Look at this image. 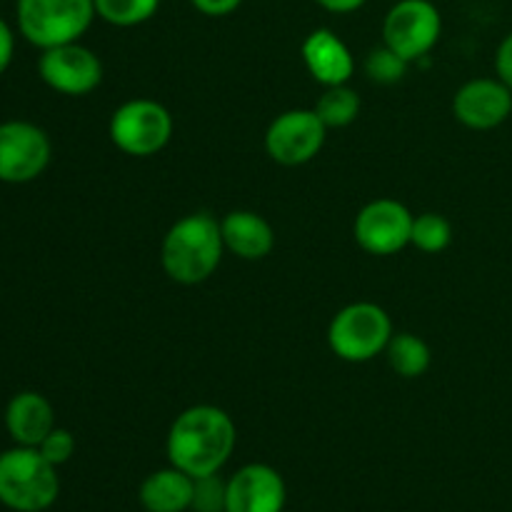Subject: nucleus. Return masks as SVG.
Here are the masks:
<instances>
[{
    "label": "nucleus",
    "mask_w": 512,
    "mask_h": 512,
    "mask_svg": "<svg viewBox=\"0 0 512 512\" xmlns=\"http://www.w3.org/2000/svg\"><path fill=\"white\" fill-rule=\"evenodd\" d=\"M238 445L233 418L218 405H193L173 420L165 438V453L173 468L190 478H203L223 470Z\"/></svg>",
    "instance_id": "nucleus-1"
},
{
    "label": "nucleus",
    "mask_w": 512,
    "mask_h": 512,
    "mask_svg": "<svg viewBox=\"0 0 512 512\" xmlns=\"http://www.w3.org/2000/svg\"><path fill=\"white\" fill-rule=\"evenodd\" d=\"M225 243L220 220L210 213H190L175 220L160 245V265L178 285H200L215 275Z\"/></svg>",
    "instance_id": "nucleus-2"
},
{
    "label": "nucleus",
    "mask_w": 512,
    "mask_h": 512,
    "mask_svg": "<svg viewBox=\"0 0 512 512\" xmlns=\"http://www.w3.org/2000/svg\"><path fill=\"white\" fill-rule=\"evenodd\" d=\"M60 495L58 468L38 448L15 445L0 453V505L13 512H43Z\"/></svg>",
    "instance_id": "nucleus-3"
},
{
    "label": "nucleus",
    "mask_w": 512,
    "mask_h": 512,
    "mask_svg": "<svg viewBox=\"0 0 512 512\" xmlns=\"http://www.w3.org/2000/svg\"><path fill=\"white\" fill-rule=\"evenodd\" d=\"M15 15L23 38L40 50L78 43L98 18L93 0H18Z\"/></svg>",
    "instance_id": "nucleus-4"
},
{
    "label": "nucleus",
    "mask_w": 512,
    "mask_h": 512,
    "mask_svg": "<svg viewBox=\"0 0 512 512\" xmlns=\"http://www.w3.org/2000/svg\"><path fill=\"white\" fill-rule=\"evenodd\" d=\"M393 333L388 310L380 308L378 303L360 300L345 305L333 315L328 325V345L333 355L345 363H368L385 353Z\"/></svg>",
    "instance_id": "nucleus-5"
},
{
    "label": "nucleus",
    "mask_w": 512,
    "mask_h": 512,
    "mask_svg": "<svg viewBox=\"0 0 512 512\" xmlns=\"http://www.w3.org/2000/svg\"><path fill=\"white\" fill-rule=\"evenodd\" d=\"M175 120L163 103L153 98H133L113 110L108 135L120 153L130 158L158 155L170 143Z\"/></svg>",
    "instance_id": "nucleus-6"
},
{
    "label": "nucleus",
    "mask_w": 512,
    "mask_h": 512,
    "mask_svg": "<svg viewBox=\"0 0 512 512\" xmlns=\"http://www.w3.org/2000/svg\"><path fill=\"white\" fill-rule=\"evenodd\" d=\"M443 33V15L430 0H398L385 13L383 45L408 63L425 58L438 45Z\"/></svg>",
    "instance_id": "nucleus-7"
},
{
    "label": "nucleus",
    "mask_w": 512,
    "mask_h": 512,
    "mask_svg": "<svg viewBox=\"0 0 512 512\" xmlns=\"http://www.w3.org/2000/svg\"><path fill=\"white\" fill-rule=\"evenodd\" d=\"M328 128L313 108H293L280 113L265 130V153L285 168L310 163L323 150Z\"/></svg>",
    "instance_id": "nucleus-8"
},
{
    "label": "nucleus",
    "mask_w": 512,
    "mask_h": 512,
    "mask_svg": "<svg viewBox=\"0 0 512 512\" xmlns=\"http://www.w3.org/2000/svg\"><path fill=\"white\" fill-rule=\"evenodd\" d=\"M53 145L48 133L28 120L0 123V180L3 183H30L40 178L50 165Z\"/></svg>",
    "instance_id": "nucleus-9"
},
{
    "label": "nucleus",
    "mask_w": 512,
    "mask_h": 512,
    "mask_svg": "<svg viewBox=\"0 0 512 512\" xmlns=\"http://www.w3.org/2000/svg\"><path fill=\"white\" fill-rule=\"evenodd\" d=\"M415 215L395 198L370 200L353 223L355 243L370 255H395L410 245Z\"/></svg>",
    "instance_id": "nucleus-10"
},
{
    "label": "nucleus",
    "mask_w": 512,
    "mask_h": 512,
    "mask_svg": "<svg viewBox=\"0 0 512 512\" xmlns=\"http://www.w3.org/2000/svg\"><path fill=\"white\" fill-rule=\"evenodd\" d=\"M38 75L50 90L70 98L88 95L103 83V63L90 48L78 43L55 45L43 50L38 60Z\"/></svg>",
    "instance_id": "nucleus-11"
},
{
    "label": "nucleus",
    "mask_w": 512,
    "mask_h": 512,
    "mask_svg": "<svg viewBox=\"0 0 512 512\" xmlns=\"http://www.w3.org/2000/svg\"><path fill=\"white\" fill-rule=\"evenodd\" d=\"M453 115L470 130H493L512 115V90L500 78H473L453 95Z\"/></svg>",
    "instance_id": "nucleus-12"
},
{
    "label": "nucleus",
    "mask_w": 512,
    "mask_h": 512,
    "mask_svg": "<svg viewBox=\"0 0 512 512\" xmlns=\"http://www.w3.org/2000/svg\"><path fill=\"white\" fill-rule=\"evenodd\" d=\"M285 500L283 475L265 463H248L228 480L225 512H283Z\"/></svg>",
    "instance_id": "nucleus-13"
},
{
    "label": "nucleus",
    "mask_w": 512,
    "mask_h": 512,
    "mask_svg": "<svg viewBox=\"0 0 512 512\" xmlns=\"http://www.w3.org/2000/svg\"><path fill=\"white\" fill-rule=\"evenodd\" d=\"M300 55H303L308 73L323 88L350 83L355 73L353 53L345 45V40L338 38L330 28H318L305 35L303 45H300Z\"/></svg>",
    "instance_id": "nucleus-14"
},
{
    "label": "nucleus",
    "mask_w": 512,
    "mask_h": 512,
    "mask_svg": "<svg viewBox=\"0 0 512 512\" xmlns=\"http://www.w3.org/2000/svg\"><path fill=\"white\" fill-rule=\"evenodd\" d=\"M225 250L240 260H263L275 248V230L255 210H230L220 220Z\"/></svg>",
    "instance_id": "nucleus-15"
},
{
    "label": "nucleus",
    "mask_w": 512,
    "mask_h": 512,
    "mask_svg": "<svg viewBox=\"0 0 512 512\" xmlns=\"http://www.w3.org/2000/svg\"><path fill=\"white\" fill-rule=\"evenodd\" d=\"M5 428L15 445L38 448L45 435L55 428L53 405L35 390H23V393L13 395L5 408Z\"/></svg>",
    "instance_id": "nucleus-16"
},
{
    "label": "nucleus",
    "mask_w": 512,
    "mask_h": 512,
    "mask_svg": "<svg viewBox=\"0 0 512 512\" xmlns=\"http://www.w3.org/2000/svg\"><path fill=\"white\" fill-rule=\"evenodd\" d=\"M193 483L188 473L178 468H160L140 483L138 498L145 512H185L193 505Z\"/></svg>",
    "instance_id": "nucleus-17"
},
{
    "label": "nucleus",
    "mask_w": 512,
    "mask_h": 512,
    "mask_svg": "<svg viewBox=\"0 0 512 512\" xmlns=\"http://www.w3.org/2000/svg\"><path fill=\"white\" fill-rule=\"evenodd\" d=\"M390 370L405 380H415L425 375L433 365V350L420 335L415 333H393L388 348H385Z\"/></svg>",
    "instance_id": "nucleus-18"
},
{
    "label": "nucleus",
    "mask_w": 512,
    "mask_h": 512,
    "mask_svg": "<svg viewBox=\"0 0 512 512\" xmlns=\"http://www.w3.org/2000/svg\"><path fill=\"white\" fill-rule=\"evenodd\" d=\"M315 113L323 120L328 130L348 128L358 120L360 115V95L345 85H330V88L323 90V95L315 103Z\"/></svg>",
    "instance_id": "nucleus-19"
},
{
    "label": "nucleus",
    "mask_w": 512,
    "mask_h": 512,
    "mask_svg": "<svg viewBox=\"0 0 512 512\" xmlns=\"http://www.w3.org/2000/svg\"><path fill=\"white\" fill-rule=\"evenodd\" d=\"M95 15L115 28H135L158 13L160 0H93Z\"/></svg>",
    "instance_id": "nucleus-20"
},
{
    "label": "nucleus",
    "mask_w": 512,
    "mask_h": 512,
    "mask_svg": "<svg viewBox=\"0 0 512 512\" xmlns=\"http://www.w3.org/2000/svg\"><path fill=\"white\" fill-rule=\"evenodd\" d=\"M453 243V225L440 213H420L413 220V233H410V245L420 253L438 255L450 248Z\"/></svg>",
    "instance_id": "nucleus-21"
},
{
    "label": "nucleus",
    "mask_w": 512,
    "mask_h": 512,
    "mask_svg": "<svg viewBox=\"0 0 512 512\" xmlns=\"http://www.w3.org/2000/svg\"><path fill=\"white\" fill-rule=\"evenodd\" d=\"M408 60L400 58L395 50H390L388 45H380V48H373L365 58L363 70L373 83L378 85H395L405 78L408 73Z\"/></svg>",
    "instance_id": "nucleus-22"
},
{
    "label": "nucleus",
    "mask_w": 512,
    "mask_h": 512,
    "mask_svg": "<svg viewBox=\"0 0 512 512\" xmlns=\"http://www.w3.org/2000/svg\"><path fill=\"white\" fill-rule=\"evenodd\" d=\"M228 500V480L220 478V473L203 475L193 483V512H225Z\"/></svg>",
    "instance_id": "nucleus-23"
},
{
    "label": "nucleus",
    "mask_w": 512,
    "mask_h": 512,
    "mask_svg": "<svg viewBox=\"0 0 512 512\" xmlns=\"http://www.w3.org/2000/svg\"><path fill=\"white\" fill-rule=\"evenodd\" d=\"M38 450H40V455H43V458L48 460V463H53L55 468H60V465H65L75 455V438H73V433H70V430L58 428V425H55V428L50 430L48 435H45L43 443L38 445Z\"/></svg>",
    "instance_id": "nucleus-24"
},
{
    "label": "nucleus",
    "mask_w": 512,
    "mask_h": 512,
    "mask_svg": "<svg viewBox=\"0 0 512 512\" xmlns=\"http://www.w3.org/2000/svg\"><path fill=\"white\" fill-rule=\"evenodd\" d=\"M495 73L512 90V30L500 40L498 50H495Z\"/></svg>",
    "instance_id": "nucleus-25"
},
{
    "label": "nucleus",
    "mask_w": 512,
    "mask_h": 512,
    "mask_svg": "<svg viewBox=\"0 0 512 512\" xmlns=\"http://www.w3.org/2000/svg\"><path fill=\"white\" fill-rule=\"evenodd\" d=\"M190 5L208 18H223V15L235 13L243 0H190Z\"/></svg>",
    "instance_id": "nucleus-26"
},
{
    "label": "nucleus",
    "mask_w": 512,
    "mask_h": 512,
    "mask_svg": "<svg viewBox=\"0 0 512 512\" xmlns=\"http://www.w3.org/2000/svg\"><path fill=\"white\" fill-rule=\"evenodd\" d=\"M13 50H15V35L10 30V25L0 18V75L5 73V68L13 60Z\"/></svg>",
    "instance_id": "nucleus-27"
},
{
    "label": "nucleus",
    "mask_w": 512,
    "mask_h": 512,
    "mask_svg": "<svg viewBox=\"0 0 512 512\" xmlns=\"http://www.w3.org/2000/svg\"><path fill=\"white\" fill-rule=\"evenodd\" d=\"M315 3H318L323 10H328V13L345 15V13H355V10H360L368 0H315Z\"/></svg>",
    "instance_id": "nucleus-28"
}]
</instances>
